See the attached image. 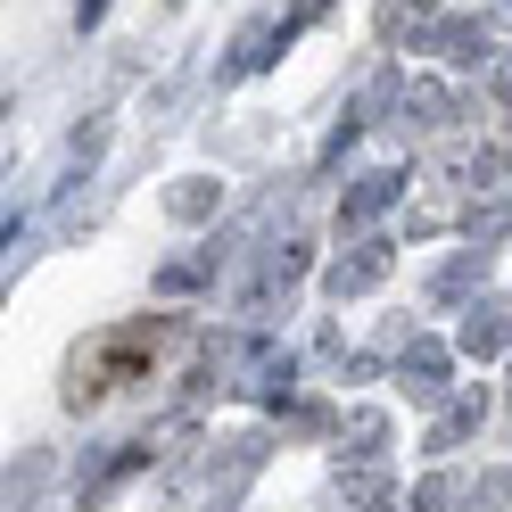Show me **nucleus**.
<instances>
[{"mask_svg":"<svg viewBox=\"0 0 512 512\" xmlns=\"http://www.w3.org/2000/svg\"><path fill=\"white\" fill-rule=\"evenodd\" d=\"M380 281H389V248L364 240L356 256H339V265H331V298H364V290H380Z\"/></svg>","mask_w":512,"mask_h":512,"instance_id":"obj_1","label":"nucleus"},{"mask_svg":"<svg viewBox=\"0 0 512 512\" xmlns=\"http://www.w3.org/2000/svg\"><path fill=\"white\" fill-rule=\"evenodd\" d=\"M504 339H512V306L504 298H479L463 314V356H504Z\"/></svg>","mask_w":512,"mask_h":512,"instance_id":"obj_2","label":"nucleus"},{"mask_svg":"<svg viewBox=\"0 0 512 512\" xmlns=\"http://www.w3.org/2000/svg\"><path fill=\"white\" fill-rule=\"evenodd\" d=\"M438 389H446V347L413 339V356H405V397H438Z\"/></svg>","mask_w":512,"mask_h":512,"instance_id":"obj_3","label":"nucleus"},{"mask_svg":"<svg viewBox=\"0 0 512 512\" xmlns=\"http://www.w3.org/2000/svg\"><path fill=\"white\" fill-rule=\"evenodd\" d=\"M397 190H405V174H389V166L364 174L356 190H347V223H364V215H380V207H397Z\"/></svg>","mask_w":512,"mask_h":512,"instance_id":"obj_4","label":"nucleus"},{"mask_svg":"<svg viewBox=\"0 0 512 512\" xmlns=\"http://www.w3.org/2000/svg\"><path fill=\"white\" fill-rule=\"evenodd\" d=\"M430 42H438V58L471 67V58H479V17H438V25H430Z\"/></svg>","mask_w":512,"mask_h":512,"instance_id":"obj_5","label":"nucleus"},{"mask_svg":"<svg viewBox=\"0 0 512 512\" xmlns=\"http://www.w3.org/2000/svg\"><path fill=\"white\" fill-rule=\"evenodd\" d=\"M405 116L446 124V116H455V91H446V83H413V91H405Z\"/></svg>","mask_w":512,"mask_h":512,"instance_id":"obj_6","label":"nucleus"},{"mask_svg":"<svg viewBox=\"0 0 512 512\" xmlns=\"http://www.w3.org/2000/svg\"><path fill=\"white\" fill-rule=\"evenodd\" d=\"M215 199H223L215 182H182V190H166V207H174L182 223H199V215H215Z\"/></svg>","mask_w":512,"mask_h":512,"instance_id":"obj_7","label":"nucleus"},{"mask_svg":"<svg viewBox=\"0 0 512 512\" xmlns=\"http://www.w3.org/2000/svg\"><path fill=\"white\" fill-rule=\"evenodd\" d=\"M479 413H488V397H463V405H446V422L430 430V446H455L463 430H479Z\"/></svg>","mask_w":512,"mask_h":512,"instance_id":"obj_8","label":"nucleus"},{"mask_svg":"<svg viewBox=\"0 0 512 512\" xmlns=\"http://www.w3.org/2000/svg\"><path fill=\"white\" fill-rule=\"evenodd\" d=\"M479 256H488V248H463L455 265H446V273L430 281V290H438V298H463V290H471V273H479Z\"/></svg>","mask_w":512,"mask_h":512,"instance_id":"obj_9","label":"nucleus"},{"mask_svg":"<svg viewBox=\"0 0 512 512\" xmlns=\"http://www.w3.org/2000/svg\"><path fill=\"white\" fill-rule=\"evenodd\" d=\"M199 273H207V256H182V265H166V273H157V290H190Z\"/></svg>","mask_w":512,"mask_h":512,"instance_id":"obj_10","label":"nucleus"},{"mask_svg":"<svg viewBox=\"0 0 512 512\" xmlns=\"http://www.w3.org/2000/svg\"><path fill=\"white\" fill-rule=\"evenodd\" d=\"M488 91H496V100L512 108V58H496V67H488Z\"/></svg>","mask_w":512,"mask_h":512,"instance_id":"obj_11","label":"nucleus"},{"mask_svg":"<svg viewBox=\"0 0 512 512\" xmlns=\"http://www.w3.org/2000/svg\"><path fill=\"white\" fill-rule=\"evenodd\" d=\"M100 17H108V0H83V9H75V25H83V34H91Z\"/></svg>","mask_w":512,"mask_h":512,"instance_id":"obj_12","label":"nucleus"},{"mask_svg":"<svg viewBox=\"0 0 512 512\" xmlns=\"http://www.w3.org/2000/svg\"><path fill=\"white\" fill-rule=\"evenodd\" d=\"M504 25H512V0H504Z\"/></svg>","mask_w":512,"mask_h":512,"instance_id":"obj_13","label":"nucleus"}]
</instances>
